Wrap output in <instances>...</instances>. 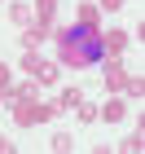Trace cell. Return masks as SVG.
Segmentation results:
<instances>
[{
	"mask_svg": "<svg viewBox=\"0 0 145 154\" xmlns=\"http://www.w3.org/2000/svg\"><path fill=\"white\" fill-rule=\"evenodd\" d=\"M53 110H44V106H35V101H22L18 106V123H40V119H48Z\"/></svg>",
	"mask_w": 145,
	"mask_h": 154,
	"instance_id": "3",
	"label": "cell"
},
{
	"mask_svg": "<svg viewBox=\"0 0 145 154\" xmlns=\"http://www.w3.org/2000/svg\"><path fill=\"white\" fill-rule=\"evenodd\" d=\"M57 48H62V62L66 66H97L101 62V31L97 26H66L57 35Z\"/></svg>",
	"mask_w": 145,
	"mask_h": 154,
	"instance_id": "1",
	"label": "cell"
},
{
	"mask_svg": "<svg viewBox=\"0 0 145 154\" xmlns=\"http://www.w3.org/2000/svg\"><path fill=\"white\" fill-rule=\"evenodd\" d=\"M5 150H9V141H5V137H0V154H5Z\"/></svg>",
	"mask_w": 145,
	"mask_h": 154,
	"instance_id": "9",
	"label": "cell"
},
{
	"mask_svg": "<svg viewBox=\"0 0 145 154\" xmlns=\"http://www.w3.org/2000/svg\"><path fill=\"white\" fill-rule=\"evenodd\" d=\"M26 71H35V84H53V79H57V71H53L48 62L31 57V53H26Z\"/></svg>",
	"mask_w": 145,
	"mask_h": 154,
	"instance_id": "2",
	"label": "cell"
},
{
	"mask_svg": "<svg viewBox=\"0 0 145 154\" xmlns=\"http://www.w3.org/2000/svg\"><path fill=\"white\" fill-rule=\"evenodd\" d=\"M106 119H123V101H106Z\"/></svg>",
	"mask_w": 145,
	"mask_h": 154,
	"instance_id": "6",
	"label": "cell"
},
{
	"mask_svg": "<svg viewBox=\"0 0 145 154\" xmlns=\"http://www.w3.org/2000/svg\"><path fill=\"white\" fill-rule=\"evenodd\" d=\"M5 84H9V66H0V88H5Z\"/></svg>",
	"mask_w": 145,
	"mask_h": 154,
	"instance_id": "8",
	"label": "cell"
},
{
	"mask_svg": "<svg viewBox=\"0 0 145 154\" xmlns=\"http://www.w3.org/2000/svg\"><path fill=\"white\" fill-rule=\"evenodd\" d=\"M106 79H110V84H114V88H119V84H128V75H123V71H119V66H110V71H106Z\"/></svg>",
	"mask_w": 145,
	"mask_h": 154,
	"instance_id": "4",
	"label": "cell"
},
{
	"mask_svg": "<svg viewBox=\"0 0 145 154\" xmlns=\"http://www.w3.org/2000/svg\"><path fill=\"white\" fill-rule=\"evenodd\" d=\"M79 22H84V26L97 22V9H92V5H84V9H79Z\"/></svg>",
	"mask_w": 145,
	"mask_h": 154,
	"instance_id": "5",
	"label": "cell"
},
{
	"mask_svg": "<svg viewBox=\"0 0 145 154\" xmlns=\"http://www.w3.org/2000/svg\"><path fill=\"white\" fill-rule=\"evenodd\" d=\"M119 5H123V0H101V9H119Z\"/></svg>",
	"mask_w": 145,
	"mask_h": 154,
	"instance_id": "7",
	"label": "cell"
}]
</instances>
